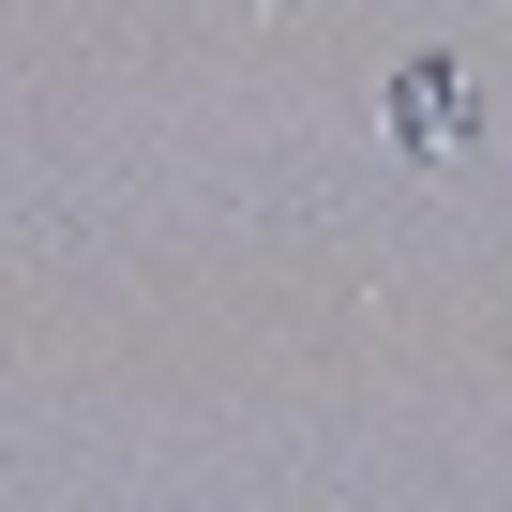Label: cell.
Listing matches in <instances>:
<instances>
[{"mask_svg":"<svg viewBox=\"0 0 512 512\" xmlns=\"http://www.w3.org/2000/svg\"><path fill=\"white\" fill-rule=\"evenodd\" d=\"M392 106H407V151H452V121H467V91H452V76H407Z\"/></svg>","mask_w":512,"mask_h":512,"instance_id":"obj_1","label":"cell"}]
</instances>
